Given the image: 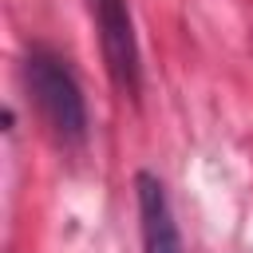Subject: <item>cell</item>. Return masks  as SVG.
I'll return each mask as SVG.
<instances>
[{
  "mask_svg": "<svg viewBox=\"0 0 253 253\" xmlns=\"http://www.w3.org/2000/svg\"><path fill=\"white\" fill-rule=\"evenodd\" d=\"M134 198H138V229H142V253H182V237L174 225V210L166 198V186L154 174H134Z\"/></svg>",
  "mask_w": 253,
  "mask_h": 253,
  "instance_id": "obj_3",
  "label": "cell"
},
{
  "mask_svg": "<svg viewBox=\"0 0 253 253\" xmlns=\"http://www.w3.org/2000/svg\"><path fill=\"white\" fill-rule=\"evenodd\" d=\"M87 8H91V20H95V36H99V51H103L111 83L123 95H138L142 63H138V40H134L130 4L126 0H87Z\"/></svg>",
  "mask_w": 253,
  "mask_h": 253,
  "instance_id": "obj_2",
  "label": "cell"
},
{
  "mask_svg": "<svg viewBox=\"0 0 253 253\" xmlns=\"http://www.w3.org/2000/svg\"><path fill=\"white\" fill-rule=\"evenodd\" d=\"M24 83L32 91V103L40 107V119L47 123V130L67 146L83 142V134H87V103H83V91H79L71 67L51 51L32 47V55L24 59Z\"/></svg>",
  "mask_w": 253,
  "mask_h": 253,
  "instance_id": "obj_1",
  "label": "cell"
}]
</instances>
